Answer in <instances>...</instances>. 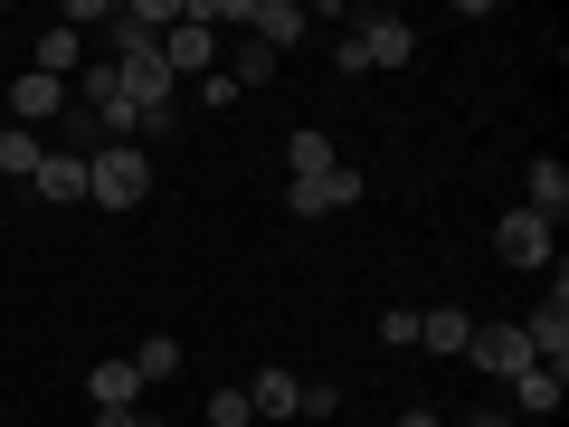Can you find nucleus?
<instances>
[{
    "instance_id": "7",
    "label": "nucleus",
    "mask_w": 569,
    "mask_h": 427,
    "mask_svg": "<svg viewBox=\"0 0 569 427\" xmlns=\"http://www.w3.org/2000/svg\"><path fill=\"white\" fill-rule=\"evenodd\" d=\"M351 48H361V67H408L418 58V29L389 20V10H370V20H351Z\"/></svg>"
},
{
    "instance_id": "11",
    "label": "nucleus",
    "mask_w": 569,
    "mask_h": 427,
    "mask_svg": "<svg viewBox=\"0 0 569 427\" xmlns=\"http://www.w3.org/2000/svg\"><path fill=\"white\" fill-rule=\"evenodd\" d=\"M466 342H475V314H466V305L418 314V351H447V361H466Z\"/></svg>"
},
{
    "instance_id": "23",
    "label": "nucleus",
    "mask_w": 569,
    "mask_h": 427,
    "mask_svg": "<svg viewBox=\"0 0 569 427\" xmlns=\"http://www.w3.org/2000/svg\"><path fill=\"white\" fill-rule=\"evenodd\" d=\"M466 427H522V418H512V408H475Z\"/></svg>"
},
{
    "instance_id": "13",
    "label": "nucleus",
    "mask_w": 569,
    "mask_h": 427,
    "mask_svg": "<svg viewBox=\"0 0 569 427\" xmlns=\"http://www.w3.org/2000/svg\"><path fill=\"white\" fill-rule=\"evenodd\" d=\"M86 399L96 408H142V370L133 361H96L86 370Z\"/></svg>"
},
{
    "instance_id": "25",
    "label": "nucleus",
    "mask_w": 569,
    "mask_h": 427,
    "mask_svg": "<svg viewBox=\"0 0 569 427\" xmlns=\"http://www.w3.org/2000/svg\"><path fill=\"white\" fill-rule=\"evenodd\" d=\"M133 427H171V418H142V408H133Z\"/></svg>"
},
{
    "instance_id": "18",
    "label": "nucleus",
    "mask_w": 569,
    "mask_h": 427,
    "mask_svg": "<svg viewBox=\"0 0 569 427\" xmlns=\"http://www.w3.org/2000/svg\"><path fill=\"white\" fill-rule=\"evenodd\" d=\"M39 162H48V142L20 133V123H0V181H39Z\"/></svg>"
},
{
    "instance_id": "20",
    "label": "nucleus",
    "mask_w": 569,
    "mask_h": 427,
    "mask_svg": "<svg viewBox=\"0 0 569 427\" xmlns=\"http://www.w3.org/2000/svg\"><path fill=\"white\" fill-rule=\"evenodd\" d=\"M266 77H276V48L238 39V67H228V86H238V96H247V86H266Z\"/></svg>"
},
{
    "instance_id": "6",
    "label": "nucleus",
    "mask_w": 569,
    "mask_h": 427,
    "mask_svg": "<svg viewBox=\"0 0 569 427\" xmlns=\"http://www.w3.org/2000/svg\"><path fill=\"white\" fill-rule=\"evenodd\" d=\"M152 58H162L171 77H219V29H200V20H171Z\"/></svg>"
},
{
    "instance_id": "3",
    "label": "nucleus",
    "mask_w": 569,
    "mask_h": 427,
    "mask_svg": "<svg viewBox=\"0 0 569 427\" xmlns=\"http://www.w3.org/2000/svg\"><path fill=\"white\" fill-rule=\"evenodd\" d=\"M238 29H247L257 48H276V58H284V48L313 29V10H305V0H238Z\"/></svg>"
},
{
    "instance_id": "22",
    "label": "nucleus",
    "mask_w": 569,
    "mask_h": 427,
    "mask_svg": "<svg viewBox=\"0 0 569 427\" xmlns=\"http://www.w3.org/2000/svg\"><path fill=\"white\" fill-rule=\"evenodd\" d=\"M332 408H342V389H332V380H305V408H295V418H332Z\"/></svg>"
},
{
    "instance_id": "12",
    "label": "nucleus",
    "mask_w": 569,
    "mask_h": 427,
    "mask_svg": "<svg viewBox=\"0 0 569 427\" xmlns=\"http://www.w3.org/2000/svg\"><path fill=\"white\" fill-rule=\"evenodd\" d=\"M29 67L67 86V77H77V67H86V39H77V29H67V20H58V29H39V39H29Z\"/></svg>"
},
{
    "instance_id": "21",
    "label": "nucleus",
    "mask_w": 569,
    "mask_h": 427,
    "mask_svg": "<svg viewBox=\"0 0 569 427\" xmlns=\"http://www.w3.org/2000/svg\"><path fill=\"white\" fill-rule=\"evenodd\" d=\"M257 418V408H247V389H219V399H209V427H247Z\"/></svg>"
},
{
    "instance_id": "17",
    "label": "nucleus",
    "mask_w": 569,
    "mask_h": 427,
    "mask_svg": "<svg viewBox=\"0 0 569 427\" xmlns=\"http://www.w3.org/2000/svg\"><path fill=\"white\" fill-rule=\"evenodd\" d=\"M29 190H39V200H58V209H67V200H86V152H48Z\"/></svg>"
},
{
    "instance_id": "2",
    "label": "nucleus",
    "mask_w": 569,
    "mask_h": 427,
    "mask_svg": "<svg viewBox=\"0 0 569 427\" xmlns=\"http://www.w3.org/2000/svg\"><path fill=\"white\" fill-rule=\"evenodd\" d=\"M123 67V105H133V133H171V115H181V77H171L162 58H114Z\"/></svg>"
},
{
    "instance_id": "26",
    "label": "nucleus",
    "mask_w": 569,
    "mask_h": 427,
    "mask_svg": "<svg viewBox=\"0 0 569 427\" xmlns=\"http://www.w3.org/2000/svg\"><path fill=\"white\" fill-rule=\"evenodd\" d=\"M0 123H10V115H0Z\"/></svg>"
},
{
    "instance_id": "24",
    "label": "nucleus",
    "mask_w": 569,
    "mask_h": 427,
    "mask_svg": "<svg viewBox=\"0 0 569 427\" xmlns=\"http://www.w3.org/2000/svg\"><path fill=\"white\" fill-rule=\"evenodd\" d=\"M399 427H447V418H437V408H399Z\"/></svg>"
},
{
    "instance_id": "9",
    "label": "nucleus",
    "mask_w": 569,
    "mask_h": 427,
    "mask_svg": "<svg viewBox=\"0 0 569 427\" xmlns=\"http://www.w3.org/2000/svg\"><path fill=\"white\" fill-rule=\"evenodd\" d=\"M522 209H531L541 228H560V219H569V171L550 162V152H541V162L522 171Z\"/></svg>"
},
{
    "instance_id": "8",
    "label": "nucleus",
    "mask_w": 569,
    "mask_h": 427,
    "mask_svg": "<svg viewBox=\"0 0 569 427\" xmlns=\"http://www.w3.org/2000/svg\"><path fill=\"white\" fill-rule=\"evenodd\" d=\"M0 115L20 123V133H39L48 115H67V86H58V77H39V67H20V86L0 96Z\"/></svg>"
},
{
    "instance_id": "1",
    "label": "nucleus",
    "mask_w": 569,
    "mask_h": 427,
    "mask_svg": "<svg viewBox=\"0 0 569 427\" xmlns=\"http://www.w3.org/2000/svg\"><path fill=\"white\" fill-rule=\"evenodd\" d=\"M142 190H152L142 142H104V152H86V200H96V209H142Z\"/></svg>"
},
{
    "instance_id": "14",
    "label": "nucleus",
    "mask_w": 569,
    "mask_h": 427,
    "mask_svg": "<svg viewBox=\"0 0 569 427\" xmlns=\"http://www.w3.org/2000/svg\"><path fill=\"white\" fill-rule=\"evenodd\" d=\"M332 162H342V152H332L323 123H295V133H284V171H295V181H313V171H332Z\"/></svg>"
},
{
    "instance_id": "10",
    "label": "nucleus",
    "mask_w": 569,
    "mask_h": 427,
    "mask_svg": "<svg viewBox=\"0 0 569 427\" xmlns=\"http://www.w3.org/2000/svg\"><path fill=\"white\" fill-rule=\"evenodd\" d=\"M493 247H503V266H560V257H550V228L531 219V209H512V219L493 228Z\"/></svg>"
},
{
    "instance_id": "5",
    "label": "nucleus",
    "mask_w": 569,
    "mask_h": 427,
    "mask_svg": "<svg viewBox=\"0 0 569 427\" xmlns=\"http://www.w3.org/2000/svg\"><path fill=\"white\" fill-rule=\"evenodd\" d=\"M466 361L485 370V380H522V370H531V342H522V324H475Z\"/></svg>"
},
{
    "instance_id": "19",
    "label": "nucleus",
    "mask_w": 569,
    "mask_h": 427,
    "mask_svg": "<svg viewBox=\"0 0 569 427\" xmlns=\"http://www.w3.org/2000/svg\"><path fill=\"white\" fill-rule=\"evenodd\" d=\"M133 370H142V389H152V380H171V370H181V342H171V332H152V342L133 351Z\"/></svg>"
},
{
    "instance_id": "16",
    "label": "nucleus",
    "mask_w": 569,
    "mask_h": 427,
    "mask_svg": "<svg viewBox=\"0 0 569 427\" xmlns=\"http://www.w3.org/2000/svg\"><path fill=\"white\" fill-rule=\"evenodd\" d=\"M560 399H569V380H560V370H541V361H531L522 380H512V418H550Z\"/></svg>"
},
{
    "instance_id": "4",
    "label": "nucleus",
    "mask_w": 569,
    "mask_h": 427,
    "mask_svg": "<svg viewBox=\"0 0 569 427\" xmlns=\"http://www.w3.org/2000/svg\"><path fill=\"white\" fill-rule=\"evenodd\" d=\"M351 200H361V171L351 162L313 171V181H284V209H295V219H332V209H351Z\"/></svg>"
},
{
    "instance_id": "15",
    "label": "nucleus",
    "mask_w": 569,
    "mask_h": 427,
    "mask_svg": "<svg viewBox=\"0 0 569 427\" xmlns=\"http://www.w3.org/2000/svg\"><path fill=\"white\" fill-rule=\"evenodd\" d=\"M247 408H257V418H295V408H305V380H295V370H257V380H247Z\"/></svg>"
}]
</instances>
